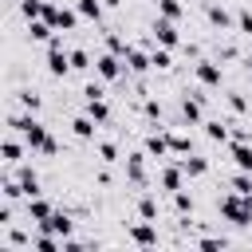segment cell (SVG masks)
<instances>
[{"label": "cell", "instance_id": "obj_1", "mask_svg": "<svg viewBox=\"0 0 252 252\" xmlns=\"http://www.w3.org/2000/svg\"><path fill=\"white\" fill-rule=\"evenodd\" d=\"M8 130H12V134H20V138L28 142V150H43V146L51 142L47 126H43V122H35L32 114H8Z\"/></svg>", "mask_w": 252, "mask_h": 252}, {"label": "cell", "instance_id": "obj_2", "mask_svg": "<svg viewBox=\"0 0 252 252\" xmlns=\"http://www.w3.org/2000/svg\"><path fill=\"white\" fill-rule=\"evenodd\" d=\"M217 209H220V217L232 220V224H252V197H244V193H236V189L224 193Z\"/></svg>", "mask_w": 252, "mask_h": 252}, {"label": "cell", "instance_id": "obj_3", "mask_svg": "<svg viewBox=\"0 0 252 252\" xmlns=\"http://www.w3.org/2000/svg\"><path fill=\"white\" fill-rule=\"evenodd\" d=\"M71 71V51L63 47V35H51L47 39V75L51 79H63Z\"/></svg>", "mask_w": 252, "mask_h": 252}, {"label": "cell", "instance_id": "obj_4", "mask_svg": "<svg viewBox=\"0 0 252 252\" xmlns=\"http://www.w3.org/2000/svg\"><path fill=\"white\" fill-rule=\"evenodd\" d=\"M43 20L55 28V32H71L83 16H79V8H55V4H47V12H43Z\"/></svg>", "mask_w": 252, "mask_h": 252}, {"label": "cell", "instance_id": "obj_5", "mask_svg": "<svg viewBox=\"0 0 252 252\" xmlns=\"http://www.w3.org/2000/svg\"><path fill=\"white\" fill-rule=\"evenodd\" d=\"M154 39H158L161 47H177V43H181V35H177V20L158 16V20H154Z\"/></svg>", "mask_w": 252, "mask_h": 252}, {"label": "cell", "instance_id": "obj_6", "mask_svg": "<svg viewBox=\"0 0 252 252\" xmlns=\"http://www.w3.org/2000/svg\"><path fill=\"white\" fill-rule=\"evenodd\" d=\"M94 71L106 79V83H114V79H122V55H114V51H106V55H98V63H94Z\"/></svg>", "mask_w": 252, "mask_h": 252}, {"label": "cell", "instance_id": "obj_7", "mask_svg": "<svg viewBox=\"0 0 252 252\" xmlns=\"http://www.w3.org/2000/svg\"><path fill=\"white\" fill-rule=\"evenodd\" d=\"M193 75H197L201 87H220V63H217V59H201V63L193 67Z\"/></svg>", "mask_w": 252, "mask_h": 252}, {"label": "cell", "instance_id": "obj_8", "mask_svg": "<svg viewBox=\"0 0 252 252\" xmlns=\"http://www.w3.org/2000/svg\"><path fill=\"white\" fill-rule=\"evenodd\" d=\"M24 150H28V142H24L20 134H8V138H4V150H0V154H4V165L16 169V165L24 161Z\"/></svg>", "mask_w": 252, "mask_h": 252}, {"label": "cell", "instance_id": "obj_9", "mask_svg": "<svg viewBox=\"0 0 252 252\" xmlns=\"http://www.w3.org/2000/svg\"><path fill=\"white\" fill-rule=\"evenodd\" d=\"M35 228H39V232H55V236H71V228H75V224H71V217H67V213H51V217H47V220H39Z\"/></svg>", "mask_w": 252, "mask_h": 252}, {"label": "cell", "instance_id": "obj_10", "mask_svg": "<svg viewBox=\"0 0 252 252\" xmlns=\"http://www.w3.org/2000/svg\"><path fill=\"white\" fill-rule=\"evenodd\" d=\"M24 209H28V220L32 224H39V220H47L55 209H51V201H43V197H24Z\"/></svg>", "mask_w": 252, "mask_h": 252}, {"label": "cell", "instance_id": "obj_11", "mask_svg": "<svg viewBox=\"0 0 252 252\" xmlns=\"http://www.w3.org/2000/svg\"><path fill=\"white\" fill-rule=\"evenodd\" d=\"M146 154H150V158H169V154H173V150H169V134H165V130H154V134L146 138Z\"/></svg>", "mask_w": 252, "mask_h": 252}, {"label": "cell", "instance_id": "obj_12", "mask_svg": "<svg viewBox=\"0 0 252 252\" xmlns=\"http://www.w3.org/2000/svg\"><path fill=\"white\" fill-rule=\"evenodd\" d=\"M146 158H150V154H130V158H126V177H130L134 185H146Z\"/></svg>", "mask_w": 252, "mask_h": 252}, {"label": "cell", "instance_id": "obj_13", "mask_svg": "<svg viewBox=\"0 0 252 252\" xmlns=\"http://www.w3.org/2000/svg\"><path fill=\"white\" fill-rule=\"evenodd\" d=\"M16 177H20V185H24V197H39V177H35V169L32 165H16Z\"/></svg>", "mask_w": 252, "mask_h": 252}, {"label": "cell", "instance_id": "obj_14", "mask_svg": "<svg viewBox=\"0 0 252 252\" xmlns=\"http://www.w3.org/2000/svg\"><path fill=\"white\" fill-rule=\"evenodd\" d=\"M130 240H134V244H142V248L158 244V228H154V220H142V224H134V228H130Z\"/></svg>", "mask_w": 252, "mask_h": 252}, {"label": "cell", "instance_id": "obj_15", "mask_svg": "<svg viewBox=\"0 0 252 252\" xmlns=\"http://www.w3.org/2000/svg\"><path fill=\"white\" fill-rule=\"evenodd\" d=\"M94 122H110V106H106V98L102 94H87V106H83Z\"/></svg>", "mask_w": 252, "mask_h": 252}, {"label": "cell", "instance_id": "obj_16", "mask_svg": "<svg viewBox=\"0 0 252 252\" xmlns=\"http://www.w3.org/2000/svg\"><path fill=\"white\" fill-rule=\"evenodd\" d=\"M181 181H185V169H181V161L161 169V189H165V193H177V189H181Z\"/></svg>", "mask_w": 252, "mask_h": 252}, {"label": "cell", "instance_id": "obj_17", "mask_svg": "<svg viewBox=\"0 0 252 252\" xmlns=\"http://www.w3.org/2000/svg\"><path fill=\"white\" fill-rule=\"evenodd\" d=\"M51 35H55V28H51L43 16H39V20H28V39H35V43H47Z\"/></svg>", "mask_w": 252, "mask_h": 252}, {"label": "cell", "instance_id": "obj_18", "mask_svg": "<svg viewBox=\"0 0 252 252\" xmlns=\"http://www.w3.org/2000/svg\"><path fill=\"white\" fill-rule=\"evenodd\" d=\"M232 161H236V169H248V173H252V146H248L244 138L232 142Z\"/></svg>", "mask_w": 252, "mask_h": 252}, {"label": "cell", "instance_id": "obj_19", "mask_svg": "<svg viewBox=\"0 0 252 252\" xmlns=\"http://www.w3.org/2000/svg\"><path fill=\"white\" fill-rule=\"evenodd\" d=\"M154 63H150V55H142L138 47H130L126 51V71H134V75H142V71H150Z\"/></svg>", "mask_w": 252, "mask_h": 252}, {"label": "cell", "instance_id": "obj_20", "mask_svg": "<svg viewBox=\"0 0 252 252\" xmlns=\"http://www.w3.org/2000/svg\"><path fill=\"white\" fill-rule=\"evenodd\" d=\"M177 161H181L185 177H205V173H209V161H205V158H193V154H189V158H177Z\"/></svg>", "mask_w": 252, "mask_h": 252}, {"label": "cell", "instance_id": "obj_21", "mask_svg": "<svg viewBox=\"0 0 252 252\" xmlns=\"http://www.w3.org/2000/svg\"><path fill=\"white\" fill-rule=\"evenodd\" d=\"M71 130H75V138L91 142V138H94V118H91V114H79V118L71 122Z\"/></svg>", "mask_w": 252, "mask_h": 252}, {"label": "cell", "instance_id": "obj_22", "mask_svg": "<svg viewBox=\"0 0 252 252\" xmlns=\"http://www.w3.org/2000/svg\"><path fill=\"white\" fill-rule=\"evenodd\" d=\"M201 102H205V94H193V98H185V102H181L185 122H201Z\"/></svg>", "mask_w": 252, "mask_h": 252}, {"label": "cell", "instance_id": "obj_23", "mask_svg": "<svg viewBox=\"0 0 252 252\" xmlns=\"http://www.w3.org/2000/svg\"><path fill=\"white\" fill-rule=\"evenodd\" d=\"M83 20H102V0H75Z\"/></svg>", "mask_w": 252, "mask_h": 252}, {"label": "cell", "instance_id": "obj_24", "mask_svg": "<svg viewBox=\"0 0 252 252\" xmlns=\"http://www.w3.org/2000/svg\"><path fill=\"white\" fill-rule=\"evenodd\" d=\"M138 217H142V220H158V197H154V193H146V197L138 201Z\"/></svg>", "mask_w": 252, "mask_h": 252}, {"label": "cell", "instance_id": "obj_25", "mask_svg": "<svg viewBox=\"0 0 252 252\" xmlns=\"http://www.w3.org/2000/svg\"><path fill=\"white\" fill-rule=\"evenodd\" d=\"M20 12H24V20H39L47 12V0H20Z\"/></svg>", "mask_w": 252, "mask_h": 252}, {"label": "cell", "instance_id": "obj_26", "mask_svg": "<svg viewBox=\"0 0 252 252\" xmlns=\"http://www.w3.org/2000/svg\"><path fill=\"white\" fill-rule=\"evenodd\" d=\"M205 12H209V24H213V28H232V16H228L224 8H217V4H209Z\"/></svg>", "mask_w": 252, "mask_h": 252}, {"label": "cell", "instance_id": "obj_27", "mask_svg": "<svg viewBox=\"0 0 252 252\" xmlns=\"http://www.w3.org/2000/svg\"><path fill=\"white\" fill-rule=\"evenodd\" d=\"M16 102H20V106H24V110H32V114H35V110H39V106H43V98H39V94H35V91H16Z\"/></svg>", "mask_w": 252, "mask_h": 252}, {"label": "cell", "instance_id": "obj_28", "mask_svg": "<svg viewBox=\"0 0 252 252\" xmlns=\"http://www.w3.org/2000/svg\"><path fill=\"white\" fill-rule=\"evenodd\" d=\"M205 134H209L213 142H224V138H228V122H220V118H213V122H205Z\"/></svg>", "mask_w": 252, "mask_h": 252}, {"label": "cell", "instance_id": "obj_29", "mask_svg": "<svg viewBox=\"0 0 252 252\" xmlns=\"http://www.w3.org/2000/svg\"><path fill=\"white\" fill-rule=\"evenodd\" d=\"M228 185H232L236 193H244V197H252V173H248V169H240V173H236V177H232Z\"/></svg>", "mask_w": 252, "mask_h": 252}, {"label": "cell", "instance_id": "obj_30", "mask_svg": "<svg viewBox=\"0 0 252 252\" xmlns=\"http://www.w3.org/2000/svg\"><path fill=\"white\" fill-rule=\"evenodd\" d=\"M150 63H154L158 71H165V67H173V59H169V47H154V55H150Z\"/></svg>", "mask_w": 252, "mask_h": 252}, {"label": "cell", "instance_id": "obj_31", "mask_svg": "<svg viewBox=\"0 0 252 252\" xmlns=\"http://www.w3.org/2000/svg\"><path fill=\"white\" fill-rule=\"evenodd\" d=\"M173 209H177L181 217H185V213H193V197H189L185 189H177V193H173Z\"/></svg>", "mask_w": 252, "mask_h": 252}, {"label": "cell", "instance_id": "obj_32", "mask_svg": "<svg viewBox=\"0 0 252 252\" xmlns=\"http://www.w3.org/2000/svg\"><path fill=\"white\" fill-rule=\"evenodd\" d=\"M158 12H161V16H169V20H181V12H185V8H181L177 0H161V4H158Z\"/></svg>", "mask_w": 252, "mask_h": 252}, {"label": "cell", "instance_id": "obj_33", "mask_svg": "<svg viewBox=\"0 0 252 252\" xmlns=\"http://www.w3.org/2000/svg\"><path fill=\"white\" fill-rule=\"evenodd\" d=\"M106 47H110L114 55H122V59H126V51H130V43H126L122 35H106Z\"/></svg>", "mask_w": 252, "mask_h": 252}, {"label": "cell", "instance_id": "obj_34", "mask_svg": "<svg viewBox=\"0 0 252 252\" xmlns=\"http://www.w3.org/2000/svg\"><path fill=\"white\" fill-rule=\"evenodd\" d=\"M87 67H91V55H87L83 47H79V51H71V71H87Z\"/></svg>", "mask_w": 252, "mask_h": 252}, {"label": "cell", "instance_id": "obj_35", "mask_svg": "<svg viewBox=\"0 0 252 252\" xmlns=\"http://www.w3.org/2000/svg\"><path fill=\"white\" fill-rule=\"evenodd\" d=\"M236 28H240L244 35H252V8H240V12H236Z\"/></svg>", "mask_w": 252, "mask_h": 252}, {"label": "cell", "instance_id": "obj_36", "mask_svg": "<svg viewBox=\"0 0 252 252\" xmlns=\"http://www.w3.org/2000/svg\"><path fill=\"white\" fill-rule=\"evenodd\" d=\"M169 150H173V154H189V138H181V134H169Z\"/></svg>", "mask_w": 252, "mask_h": 252}, {"label": "cell", "instance_id": "obj_37", "mask_svg": "<svg viewBox=\"0 0 252 252\" xmlns=\"http://www.w3.org/2000/svg\"><path fill=\"white\" fill-rule=\"evenodd\" d=\"M98 158H102V161H118V150H114V142H98Z\"/></svg>", "mask_w": 252, "mask_h": 252}, {"label": "cell", "instance_id": "obj_38", "mask_svg": "<svg viewBox=\"0 0 252 252\" xmlns=\"http://www.w3.org/2000/svg\"><path fill=\"white\" fill-rule=\"evenodd\" d=\"M102 4H106V8H118V4H122V0H102Z\"/></svg>", "mask_w": 252, "mask_h": 252}, {"label": "cell", "instance_id": "obj_39", "mask_svg": "<svg viewBox=\"0 0 252 252\" xmlns=\"http://www.w3.org/2000/svg\"><path fill=\"white\" fill-rule=\"evenodd\" d=\"M248 71H252V67H248Z\"/></svg>", "mask_w": 252, "mask_h": 252}]
</instances>
